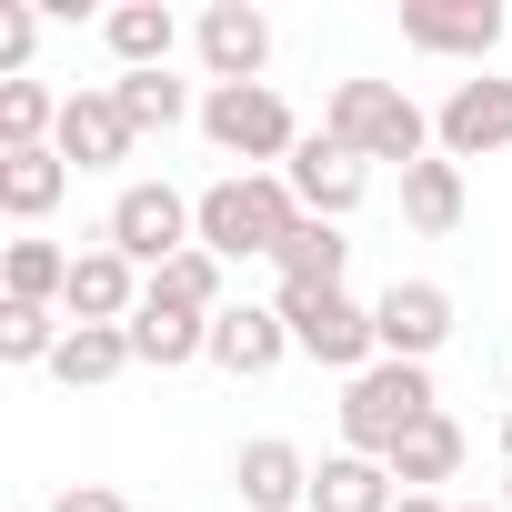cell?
Returning <instances> with one entry per match:
<instances>
[{
    "label": "cell",
    "mask_w": 512,
    "mask_h": 512,
    "mask_svg": "<svg viewBox=\"0 0 512 512\" xmlns=\"http://www.w3.org/2000/svg\"><path fill=\"white\" fill-rule=\"evenodd\" d=\"M312 211L292 201L282 171H221L201 191V251L211 262H282V241L302 231Z\"/></svg>",
    "instance_id": "6da1fadb"
},
{
    "label": "cell",
    "mask_w": 512,
    "mask_h": 512,
    "mask_svg": "<svg viewBox=\"0 0 512 512\" xmlns=\"http://www.w3.org/2000/svg\"><path fill=\"white\" fill-rule=\"evenodd\" d=\"M432 412H442V402H432V362H372V372L342 382V452L392 462Z\"/></svg>",
    "instance_id": "7a4b0ae2"
},
{
    "label": "cell",
    "mask_w": 512,
    "mask_h": 512,
    "mask_svg": "<svg viewBox=\"0 0 512 512\" xmlns=\"http://www.w3.org/2000/svg\"><path fill=\"white\" fill-rule=\"evenodd\" d=\"M322 131L342 141V151H362V161H432V121H422V101L402 91V81H332V101H322Z\"/></svg>",
    "instance_id": "3957f363"
},
{
    "label": "cell",
    "mask_w": 512,
    "mask_h": 512,
    "mask_svg": "<svg viewBox=\"0 0 512 512\" xmlns=\"http://www.w3.org/2000/svg\"><path fill=\"white\" fill-rule=\"evenodd\" d=\"M201 141L221 151V161H292L302 151V121H292V101L272 91V81H221V91H201Z\"/></svg>",
    "instance_id": "277c9868"
},
{
    "label": "cell",
    "mask_w": 512,
    "mask_h": 512,
    "mask_svg": "<svg viewBox=\"0 0 512 512\" xmlns=\"http://www.w3.org/2000/svg\"><path fill=\"white\" fill-rule=\"evenodd\" d=\"M101 241L121 251V262H141V272H161V262H181V251L201 241V201H181L171 181H121V201H111V221H101Z\"/></svg>",
    "instance_id": "5b68a950"
},
{
    "label": "cell",
    "mask_w": 512,
    "mask_h": 512,
    "mask_svg": "<svg viewBox=\"0 0 512 512\" xmlns=\"http://www.w3.org/2000/svg\"><path fill=\"white\" fill-rule=\"evenodd\" d=\"M272 312L292 322V352L322 362V372H372V362H382L372 302H352V292H282Z\"/></svg>",
    "instance_id": "8992f818"
},
{
    "label": "cell",
    "mask_w": 512,
    "mask_h": 512,
    "mask_svg": "<svg viewBox=\"0 0 512 512\" xmlns=\"http://www.w3.org/2000/svg\"><path fill=\"white\" fill-rule=\"evenodd\" d=\"M432 151H442V161L512 151V81H502V71H472V81H452V101L432 111Z\"/></svg>",
    "instance_id": "52a82bcc"
},
{
    "label": "cell",
    "mask_w": 512,
    "mask_h": 512,
    "mask_svg": "<svg viewBox=\"0 0 512 512\" xmlns=\"http://www.w3.org/2000/svg\"><path fill=\"white\" fill-rule=\"evenodd\" d=\"M282 181H292V201H302L312 221H352V211H362V191H372V161H362V151H342L332 131H302V151L282 161Z\"/></svg>",
    "instance_id": "ba28073f"
},
{
    "label": "cell",
    "mask_w": 512,
    "mask_h": 512,
    "mask_svg": "<svg viewBox=\"0 0 512 512\" xmlns=\"http://www.w3.org/2000/svg\"><path fill=\"white\" fill-rule=\"evenodd\" d=\"M402 41L432 51V61H492L502 41V0H402Z\"/></svg>",
    "instance_id": "9c48e42d"
},
{
    "label": "cell",
    "mask_w": 512,
    "mask_h": 512,
    "mask_svg": "<svg viewBox=\"0 0 512 512\" xmlns=\"http://www.w3.org/2000/svg\"><path fill=\"white\" fill-rule=\"evenodd\" d=\"M191 51H201L211 91H221V81H262V61H272V21L251 11V0H211V11L191 21Z\"/></svg>",
    "instance_id": "30bf717a"
},
{
    "label": "cell",
    "mask_w": 512,
    "mask_h": 512,
    "mask_svg": "<svg viewBox=\"0 0 512 512\" xmlns=\"http://www.w3.org/2000/svg\"><path fill=\"white\" fill-rule=\"evenodd\" d=\"M372 332H382V362H432L452 342V292L442 282H392L372 302Z\"/></svg>",
    "instance_id": "8fae6325"
},
{
    "label": "cell",
    "mask_w": 512,
    "mask_h": 512,
    "mask_svg": "<svg viewBox=\"0 0 512 512\" xmlns=\"http://www.w3.org/2000/svg\"><path fill=\"white\" fill-rule=\"evenodd\" d=\"M61 161H81V171H121L131 151H141V131H131V111L111 101V81L101 91H71L61 101V141H51Z\"/></svg>",
    "instance_id": "7c38bea8"
},
{
    "label": "cell",
    "mask_w": 512,
    "mask_h": 512,
    "mask_svg": "<svg viewBox=\"0 0 512 512\" xmlns=\"http://www.w3.org/2000/svg\"><path fill=\"white\" fill-rule=\"evenodd\" d=\"M141 262H121L111 241H91V251H71V292H61V322H131L141 312Z\"/></svg>",
    "instance_id": "4fadbf2b"
},
{
    "label": "cell",
    "mask_w": 512,
    "mask_h": 512,
    "mask_svg": "<svg viewBox=\"0 0 512 512\" xmlns=\"http://www.w3.org/2000/svg\"><path fill=\"white\" fill-rule=\"evenodd\" d=\"M211 362H221L231 382H262V372L292 362V322H282L272 302H231V312L211 322Z\"/></svg>",
    "instance_id": "5bb4252c"
},
{
    "label": "cell",
    "mask_w": 512,
    "mask_h": 512,
    "mask_svg": "<svg viewBox=\"0 0 512 512\" xmlns=\"http://www.w3.org/2000/svg\"><path fill=\"white\" fill-rule=\"evenodd\" d=\"M231 482H241L251 512H292V502H312V462H302V442H282V432L241 442V452H231Z\"/></svg>",
    "instance_id": "9a60e30c"
},
{
    "label": "cell",
    "mask_w": 512,
    "mask_h": 512,
    "mask_svg": "<svg viewBox=\"0 0 512 512\" xmlns=\"http://www.w3.org/2000/svg\"><path fill=\"white\" fill-rule=\"evenodd\" d=\"M131 362H141V372L211 362V322H201V312H171V302H151V292H141V312H131Z\"/></svg>",
    "instance_id": "2e32d148"
},
{
    "label": "cell",
    "mask_w": 512,
    "mask_h": 512,
    "mask_svg": "<svg viewBox=\"0 0 512 512\" xmlns=\"http://www.w3.org/2000/svg\"><path fill=\"white\" fill-rule=\"evenodd\" d=\"M392 502H402L392 462H372V452H332V462H312V512H392Z\"/></svg>",
    "instance_id": "e0dca14e"
},
{
    "label": "cell",
    "mask_w": 512,
    "mask_h": 512,
    "mask_svg": "<svg viewBox=\"0 0 512 512\" xmlns=\"http://www.w3.org/2000/svg\"><path fill=\"white\" fill-rule=\"evenodd\" d=\"M101 41H111V61H121V71H171V51H181V21L161 11V0H121V11L101 21Z\"/></svg>",
    "instance_id": "ac0fdd59"
},
{
    "label": "cell",
    "mask_w": 512,
    "mask_h": 512,
    "mask_svg": "<svg viewBox=\"0 0 512 512\" xmlns=\"http://www.w3.org/2000/svg\"><path fill=\"white\" fill-rule=\"evenodd\" d=\"M61 292H71V251L61 241H0V302L61 312Z\"/></svg>",
    "instance_id": "d6986e66"
},
{
    "label": "cell",
    "mask_w": 512,
    "mask_h": 512,
    "mask_svg": "<svg viewBox=\"0 0 512 512\" xmlns=\"http://www.w3.org/2000/svg\"><path fill=\"white\" fill-rule=\"evenodd\" d=\"M121 372H131V322H71V342H61L51 382H71V392H101V382H121Z\"/></svg>",
    "instance_id": "ffe728a7"
},
{
    "label": "cell",
    "mask_w": 512,
    "mask_h": 512,
    "mask_svg": "<svg viewBox=\"0 0 512 512\" xmlns=\"http://www.w3.org/2000/svg\"><path fill=\"white\" fill-rule=\"evenodd\" d=\"M61 191H71L61 151H0V211H11V221H51Z\"/></svg>",
    "instance_id": "44dd1931"
},
{
    "label": "cell",
    "mask_w": 512,
    "mask_h": 512,
    "mask_svg": "<svg viewBox=\"0 0 512 512\" xmlns=\"http://www.w3.org/2000/svg\"><path fill=\"white\" fill-rule=\"evenodd\" d=\"M342 262H352V241H342V221H302L292 241H282V292H342Z\"/></svg>",
    "instance_id": "7402d4cb"
},
{
    "label": "cell",
    "mask_w": 512,
    "mask_h": 512,
    "mask_svg": "<svg viewBox=\"0 0 512 512\" xmlns=\"http://www.w3.org/2000/svg\"><path fill=\"white\" fill-rule=\"evenodd\" d=\"M111 101L131 111V131H141V141H151V131H181V121H201L191 81H171V71H121V81H111Z\"/></svg>",
    "instance_id": "603a6c76"
},
{
    "label": "cell",
    "mask_w": 512,
    "mask_h": 512,
    "mask_svg": "<svg viewBox=\"0 0 512 512\" xmlns=\"http://www.w3.org/2000/svg\"><path fill=\"white\" fill-rule=\"evenodd\" d=\"M402 221H412V231H432V241H442V231H462V161H442V151H432V161H412V171H402Z\"/></svg>",
    "instance_id": "cb8c5ba5"
},
{
    "label": "cell",
    "mask_w": 512,
    "mask_h": 512,
    "mask_svg": "<svg viewBox=\"0 0 512 512\" xmlns=\"http://www.w3.org/2000/svg\"><path fill=\"white\" fill-rule=\"evenodd\" d=\"M61 101L51 81H0V151H51L61 141Z\"/></svg>",
    "instance_id": "d4e9b609"
},
{
    "label": "cell",
    "mask_w": 512,
    "mask_h": 512,
    "mask_svg": "<svg viewBox=\"0 0 512 512\" xmlns=\"http://www.w3.org/2000/svg\"><path fill=\"white\" fill-rule=\"evenodd\" d=\"M452 472H462V422L432 412V422L392 452V482H402V492H432V482H452Z\"/></svg>",
    "instance_id": "484cf974"
},
{
    "label": "cell",
    "mask_w": 512,
    "mask_h": 512,
    "mask_svg": "<svg viewBox=\"0 0 512 512\" xmlns=\"http://www.w3.org/2000/svg\"><path fill=\"white\" fill-rule=\"evenodd\" d=\"M151 302H171V312H201V322H221V312H231V302H221V262H211L201 241L181 251V262H161V272H151Z\"/></svg>",
    "instance_id": "4316f807"
},
{
    "label": "cell",
    "mask_w": 512,
    "mask_h": 512,
    "mask_svg": "<svg viewBox=\"0 0 512 512\" xmlns=\"http://www.w3.org/2000/svg\"><path fill=\"white\" fill-rule=\"evenodd\" d=\"M61 342H71V322H61V312L0 302V362H21V372H51V362H61Z\"/></svg>",
    "instance_id": "83f0119b"
},
{
    "label": "cell",
    "mask_w": 512,
    "mask_h": 512,
    "mask_svg": "<svg viewBox=\"0 0 512 512\" xmlns=\"http://www.w3.org/2000/svg\"><path fill=\"white\" fill-rule=\"evenodd\" d=\"M31 51H41V11L31 0H0V81H21Z\"/></svg>",
    "instance_id": "f1b7e54d"
},
{
    "label": "cell",
    "mask_w": 512,
    "mask_h": 512,
    "mask_svg": "<svg viewBox=\"0 0 512 512\" xmlns=\"http://www.w3.org/2000/svg\"><path fill=\"white\" fill-rule=\"evenodd\" d=\"M51 512H131V502H121L111 482H61V492H51Z\"/></svg>",
    "instance_id": "f546056e"
},
{
    "label": "cell",
    "mask_w": 512,
    "mask_h": 512,
    "mask_svg": "<svg viewBox=\"0 0 512 512\" xmlns=\"http://www.w3.org/2000/svg\"><path fill=\"white\" fill-rule=\"evenodd\" d=\"M392 512H452V502H442V492H402Z\"/></svg>",
    "instance_id": "4dcf8cb0"
},
{
    "label": "cell",
    "mask_w": 512,
    "mask_h": 512,
    "mask_svg": "<svg viewBox=\"0 0 512 512\" xmlns=\"http://www.w3.org/2000/svg\"><path fill=\"white\" fill-rule=\"evenodd\" d=\"M452 512H502V502H452Z\"/></svg>",
    "instance_id": "1f68e13d"
},
{
    "label": "cell",
    "mask_w": 512,
    "mask_h": 512,
    "mask_svg": "<svg viewBox=\"0 0 512 512\" xmlns=\"http://www.w3.org/2000/svg\"><path fill=\"white\" fill-rule=\"evenodd\" d=\"M502 462H512V412H502Z\"/></svg>",
    "instance_id": "d6a6232c"
},
{
    "label": "cell",
    "mask_w": 512,
    "mask_h": 512,
    "mask_svg": "<svg viewBox=\"0 0 512 512\" xmlns=\"http://www.w3.org/2000/svg\"><path fill=\"white\" fill-rule=\"evenodd\" d=\"M502 512H512V492H502Z\"/></svg>",
    "instance_id": "836d02e7"
}]
</instances>
